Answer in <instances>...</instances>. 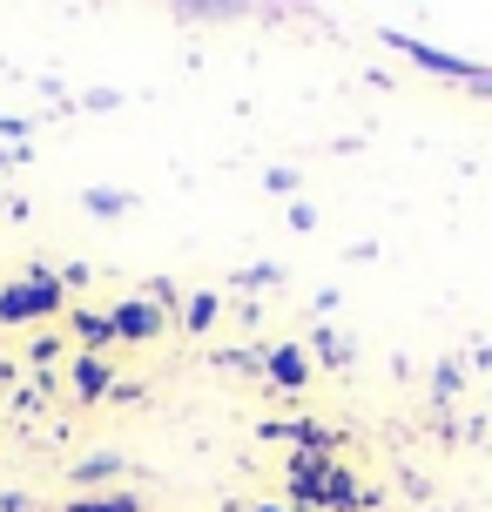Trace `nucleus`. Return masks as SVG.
<instances>
[{
  "label": "nucleus",
  "mask_w": 492,
  "mask_h": 512,
  "mask_svg": "<svg viewBox=\"0 0 492 512\" xmlns=\"http://www.w3.org/2000/svg\"><path fill=\"white\" fill-rule=\"evenodd\" d=\"M61 310H68V290H61L54 263H34L27 277L0 283V324H41V317H61Z\"/></svg>",
  "instance_id": "obj_1"
},
{
  "label": "nucleus",
  "mask_w": 492,
  "mask_h": 512,
  "mask_svg": "<svg viewBox=\"0 0 492 512\" xmlns=\"http://www.w3.org/2000/svg\"><path fill=\"white\" fill-rule=\"evenodd\" d=\"M108 324H115V344H156L176 317H162V310L135 290V297H115V304H108Z\"/></svg>",
  "instance_id": "obj_2"
},
{
  "label": "nucleus",
  "mask_w": 492,
  "mask_h": 512,
  "mask_svg": "<svg viewBox=\"0 0 492 512\" xmlns=\"http://www.w3.org/2000/svg\"><path fill=\"white\" fill-rule=\"evenodd\" d=\"M263 438L270 445H290V452H331L337 459V432L324 418H263Z\"/></svg>",
  "instance_id": "obj_3"
},
{
  "label": "nucleus",
  "mask_w": 492,
  "mask_h": 512,
  "mask_svg": "<svg viewBox=\"0 0 492 512\" xmlns=\"http://www.w3.org/2000/svg\"><path fill=\"white\" fill-rule=\"evenodd\" d=\"M129 479V459L122 452H81L75 465H68V499L75 492H115Z\"/></svg>",
  "instance_id": "obj_4"
},
{
  "label": "nucleus",
  "mask_w": 492,
  "mask_h": 512,
  "mask_svg": "<svg viewBox=\"0 0 492 512\" xmlns=\"http://www.w3.org/2000/svg\"><path fill=\"white\" fill-rule=\"evenodd\" d=\"M385 48H398L405 61H418V68H432V75H445V81H472V88H479V75H486V68H472V61H459V54H445V48H425L412 34H385Z\"/></svg>",
  "instance_id": "obj_5"
},
{
  "label": "nucleus",
  "mask_w": 492,
  "mask_h": 512,
  "mask_svg": "<svg viewBox=\"0 0 492 512\" xmlns=\"http://www.w3.org/2000/svg\"><path fill=\"white\" fill-rule=\"evenodd\" d=\"M317 506H324V512H371V506H378V492H364V486H358V472L337 459L331 472L317 479Z\"/></svg>",
  "instance_id": "obj_6"
},
{
  "label": "nucleus",
  "mask_w": 492,
  "mask_h": 512,
  "mask_svg": "<svg viewBox=\"0 0 492 512\" xmlns=\"http://www.w3.org/2000/svg\"><path fill=\"white\" fill-rule=\"evenodd\" d=\"M75 405H102L108 391H115V358L108 351H75Z\"/></svg>",
  "instance_id": "obj_7"
},
{
  "label": "nucleus",
  "mask_w": 492,
  "mask_h": 512,
  "mask_svg": "<svg viewBox=\"0 0 492 512\" xmlns=\"http://www.w3.org/2000/svg\"><path fill=\"white\" fill-rule=\"evenodd\" d=\"M263 378L277 384V391H304L311 384V351L304 344H270L263 351Z\"/></svg>",
  "instance_id": "obj_8"
},
{
  "label": "nucleus",
  "mask_w": 492,
  "mask_h": 512,
  "mask_svg": "<svg viewBox=\"0 0 492 512\" xmlns=\"http://www.w3.org/2000/svg\"><path fill=\"white\" fill-rule=\"evenodd\" d=\"M68 331H75V344H81V351H115V324H108V310L68 304Z\"/></svg>",
  "instance_id": "obj_9"
},
{
  "label": "nucleus",
  "mask_w": 492,
  "mask_h": 512,
  "mask_svg": "<svg viewBox=\"0 0 492 512\" xmlns=\"http://www.w3.org/2000/svg\"><path fill=\"white\" fill-rule=\"evenodd\" d=\"M61 512H149V499L135 486H115V492H75V499H61Z\"/></svg>",
  "instance_id": "obj_10"
},
{
  "label": "nucleus",
  "mask_w": 492,
  "mask_h": 512,
  "mask_svg": "<svg viewBox=\"0 0 492 512\" xmlns=\"http://www.w3.org/2000/svg\"><path fill=\"white\" fill-rule=\"evenodd\" d=\"M216 317H223V290H189V297H182V331L189 337H209Z\"/></svg>",
  "instance_id": "obj_11"
},
{
  "label": "nucleus",
  "mask_w": 492,
  "mask_h": 512,
  "mask_svg": "<svg viewBox=\"0 0 492 512\" xmlns=\"http://www.w3.org/2000/svg\"><path fill=\"white\" fill-rule=\"evenodd\" d=\"M304 351H311V364H331V371H344V364H351V337L331 331V324H317Z\"/></svg>",
  "instance_id": "obj_12"
},
{
  "label": "nucleus",
  "mask_w": 492,
  "mask_h": 512,
  "mask_svg": "<svg viewBox=\"0 0 492 512\" xmlns=\"http://www.w3.org/2000/svg\"><path fill=\"white\" fill-rule=\"evenodd\" d=\"M81 209L108 223V216H129V209H135V196H129V189H108V182H95V189H81Z\"/></svg>",
  "instance_id": "obj_13"
},
{
  "label": "nucleus",
  "mask_w": 492,
  "mask_h": 512,
  "mask_svg": "<svg viewBox=\"0 0 492 512\" xmlns=\"http://www.w3.org/2000/svg\"><path fill=\"white\" fill-rule=\"evenodd\" d=\"M331 465H337L331 452H290V459H284V479H290V486H317Z\"/></svg>",
  "instance_id": "obj_14"
},
{
  "label": "nucleus",
  "mask_w": 492,
  "mask_h": 512,
  "mask_svg": "<svg viewBox=\"0 0 492 512\" xmlns=\"http://www.w3.org/2000/svg\"><path fill=\"white\" fill-rule=\"evenodd\" d=\"M459 391H466V364H459V358H439V364H432V405H452Z\"/></svg>",
  "instance_id": "obj_15"
},
{
  "label": "nucleus",
  "mask_w": 492,
  "mask_h": 512,
  "mask_svg": "<svg viewBox=\"0 0 492 512\" xmlns=\"http://www.w3.org/2000/svg\"><path fill=\"white\" fill-rule=\"evenodd\" d=\"M236 290H243V297H257V290H270V283H284V270H277V263H250V270H236Z\"/></svg>",
  "instance_id": "obj_16"
},
{
  "label": "nucleus",
  "mask_w": 492,
  "mask_h": 512,
  "mask_svg": "<svg viewBox=\"0 0 492 512\" xmlns=\"http://www.w3.org/2000/svg\"><path fill=\"white\" fill-rule=\"evenodd\" d=\"M54 358H61V344H54V337H34V351H27V364H34V371H54Z\"/></svg>",
  "instance_id": "obj_17"
},
{
  "label": "nucleus",
  "mask_w": 492,
  "mask_h": 512,
  "mask_svg": "<svg viewBox=\"0 0 492 512\" xmlns=\"http://www.w3.org/2000/svg\"><path fill=\"white\" fill-rule=\"evenodd\" d=\"M41 405H48V391H41V384H34V391H14V411H21V418H41Z\"/></svg>",
  "instance_id": "obj_18"
},
{
  "label": "nucleus",
  "mask_w": 492,
  "mask_h": 512,
  "mask_svg": "<svg viewBox=\"0 0 492 512\" xmlns=\"http://www.w3.org/2000/svg\"><path fill=\"white\" fill-rule=\"evenodd\" d=\"M263 182H270V196H297V169H270Z\"/></svg>",
  "instance_id": "obj_19"
},
{
  "label": "nucleus",
  "mask_w": 492,
  "mask_h": 512,
  "mask_svg": "<svg viewBox=\"0 0 492 512\" xmlns=\"http://www.w3.org/2000/svg\"><path fill=\"white\" fill-rule=\"evenodd\" d=\"M95 277V270H88V263H61V290H81V283Z\"/></svg>",
  "instance_id": "obj_20"
},
{
  "label": "nucleus",
  "mask_w": 492,
  "mask_h": 512,
  "mask_svg": "<svg viewBox=\"0 0 492 512\" xmlns=\"http://www.w3.org/2000/svg\"><path fill=\"white\" fill-rule=\"evenodd\" d=\"M81 108H95V115H102V108H122V95H115V88H95V95H81Z\"/></svg>",
  "instance_id": "obj_21"
},
{
  "label": "nucleus",
  "mask_w": 492,
  "mask_h": 512,
  "mask_svg": "<svg viewBox=\"0 0 492 512\" xmlns=\"http://www.w3.org/2000/svg\"><path fill=\"white\" fill-rule=\"evenodd\" d=\"M236 7H182V21H230Z\"/></svg>",
  "instance_id": "obj_22"
},
{
  "label": "nucleus",
  "mask_w": 492,
  "mask_h": 512,
  "mask_svg": "<svg viewBox=\"0 0 492 512\" xmlns=\"http://www.w3.org/2000/svg\"><path fill=\"white\" fill-rule=\"evenodd\" d=\"M290 230H317V209L311 203H290Z\"/></svg>",
  "instance_id": "obj_23"
},
{
  "label": "nucleus",
  "mask_w": 492,
  "mask_h": 512,
  "mask_svg": "<svg viewBox=\"0 0 492 512\" xmlns=\"http://www.w3.org/2000/svg\"><path fill=\"white\" fill-rule=\"evenodd\" d=\"M0 512H34V499L27 492H0Z\"/></svg>",
  "instance_id": "obj_24"
},
{
  "label": "nucleus",
  "mask_w": 492,
  "mask_h": 512,
  "mask_svg": "<svg viewBox=\"0 0 492 512\" xmlns=\"http://www.w3.org/2000/svg\"><path fill=\"white\" fill-rule=\"evenodd\" d=\"M0 135H14V142H21V135H27V115H0Z\"/></svg>",
  "instance_id": "obj_25"
},
{
  "label": "nucleus",
  "mask_w": 492,
  "mask_h": 512,
  "mask_svg": "<svg viewBox=\"0 0 492 512\" xmlns=\"http://www.w3.org/2000/svg\"><path fill=\"white\" fill-rule=\"evenodd\" d=\"M250 512H290V506H284V499H263V506H250Z\"/></svg>",
  "instance_id": "obj_26"
}]
</instances>
